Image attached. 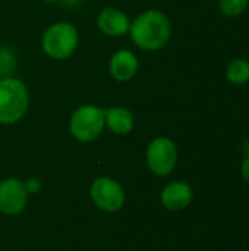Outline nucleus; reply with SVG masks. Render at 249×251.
Returning <instances> with one entry per match:
<instances>
[{
	"label": "nucleus",
	"mask_w": 249,
	"mask_h": 251,
	"mask_svg": "<svg viewBox=\"0 0 249 251\" xmlns=\"http://www.w3.org/2000/svg\"><path fill=\"white\" fill-rule=\"evenodd\" d=\"M131 40L144 51H158L167 46L172 37V24L167 15L158 9L139 13L129 26Z\"/></svg>",
	"instance_id": "obj_1"
},
{
	"label": "nucleus",
	"mask_w": 249,
	"mask_h": 251,
	"mask_svg": "<svg viewBox=\"0 0 249 251\" xmlns=\"http://www.w3.org/2000/svg\"><path fill=\"white\" fill-rule=\"evenodd\" d=\"M29 106V93L19 78H0V124L12 125L19 122Z\"/></svg>",
	"instance_id": "obj_2"
},
{
	"label": "nucleus",
	"mask_w": 249,
	"mask_h": 251,
	"mask_svg": "<svg viewBox=\"0 0 249 251\" xmlns=\"http://www.w3.org/2000/svg\"><path fill=\"white\" fill-rule=\"evenodd\" d=\"M78 43V29L66 21L54 22L44 31L41 37L43 51L54 60H65L70 57L76 50Z\"/></svg>",
	"instance_id": "obj_3"
},
{
	"label": "nucleus",
	"mask_w": 249,
	"mask_h": 251,
	"mask_svg": "<svg viewBox=\"0 0 249 251\" xmlns=\"http://www.w3.org/2000/svg\"><path fill=\"white\" fill-rule=\"evenodd\" d=\"M104 126V109L94 104L79 106L72 112L69 119V131L81 143H91L97 140Z\"/></svg>",
	"instance_id": "obj_4"
},
{
	"label": "nucleus",
	"mask_w": 249,
	"mask_h": 251,
	"mask_svg": "<svg viewBox=\"0 0 249 251\" xmlns=\"http://www.w3.org/2000/svg\"><path fill=\"white\" fill-rule=\"evenodd\" d=\"M147 166L157 176H167L178 163V147L167 137L154 138L147 147Z\"/></svg>",
	"instance_id": "obj_5"
},
{
	"label": "nucleus",
	"mask_w": 249,
	"mask_h": 251,
	"mask_svg": "<svg viewBox=\"0 0 249 251\" xmlns=\"http://www.w3.org/2000/svg\"><path fill=\"white\" fill-rule=\"evenodd\" d=\"M90 196L98 209L110 213L120 210L125 203V193L122 185L107 176L97 178L92 182L90 188Z\"/></svg>",
	"instance_id": "obj_6"
},
{
	"label": "nucleus",
	"mask_w": 249,
	"mask_h": 251,
	"mask_svg": "<svg viewBox=\"0 0 249 251\" xmlns=\"http://www.w3.org/2000/svg\"><path fill=\"white\" fill-rule=\"evenodd\" d=\"M28 203L25 182L18 178H7L0 182V212L9 216L21 213Z\"/></svg>",
	"instance_id": "obj_7"
},
{
	"label": "nucleus",
	"mask_w": 249,
	"mask_h": 251,
	"mask_svg": "<svg viewBox=\"0 0 249 251\" xmlns=\"http://www.w3.org/2000/svg\"><path fill=\"white\" fill-rule=\"evenodd\" d=\"M98 29L107 37H122L129 32V16L119 7H104L97 16Z\"/></svg>",
	"instance_id": "obj_8"
},
{
	"label": "nucleus",
	"mask_w": 249,
	"mask_h": 251,
	"mask_svg": "<svg viewBox=\"0 0 249 251\" xmlns=\"http://www.w3.org/2000/svg\"><path fill=\"white\" fill-rule=\"evenodd\" d=\"M138 66H139V62H138V57L135 56V53H132L131 50H126V49L114 51L109 62L110 75L117 82L131 81L135 76Z\"/></svg>",
	"instance_id": "obj_9"
},
{
	"label": "nucleus",
	"mask_w": 249,
	"mask_h": 251,
	"mask_svg": "<svg viewBox=\"0 0 249 251\" xmlns=\"http://www.w3.org/2000/svg\"><path fill=\"white\" fill-rule=\"evenodd\" d=\"M194 197V191L189 184L183 181H175L164 187L161 191V204L170 212H179L186 209Z\"/></svg>",
	"instance_id": "obj_10"
},
{
	"label": "nucleus",
	"mask_w": 249,
	"mask_h": 251,
	"mask_svg": "<svg viewBox=\"0 0 249 251\" xmlns=\"http://www.w3.org/2000/svg\"><path fill=\"white\" fill-rule=\"evenodd\" d=\"M104 122L107 128L116 135H126L132 132L135 126V119L132 112L122 106H113L104 109Z\"/></svg>",
	"instance_id": "obj_11"
},
{
	"label": "nucleus",
	"mask_w": 249,
	"mask_h": 251,
	"mask_svg": "<svg viewBox=\"0 0 249 251\" xmlns=\"http://www.w3.org/2000/svg\"><path fill=\"white\" fill-rule=\"evenodd\" d=\"M226 79L233 85H244L249 82V60L236 57L226 65L225 69Z\"/></svg>",
	"instance_id": "obj_12"
},
{
	"label": "nucleus",
	"mask_w": 249,
	"mask_h": 251,
	"mask_svg": "<svg viewBox=\"0 0 249 251\" xmlns=\"http://www.w3.org/2000/svg\"><path fill=\"white\" fill-rule=\"evenodd\" d=\"M249 0H219V9L225 16L236 18L248 9Z\"/></svg>",
	"instance_id": "obj_13"
},
{
	"label": "nucleus",
	"mask_w": 249,
	"mask_h": 251,
	"mask_svg": "<svg viewBox=\"0 0 249 251\" xmlns=\"http://www.w3.org/2000/svg\"><path fill=\"white\" fill-rule=\"evenodd\" d=\"M25 188H26L28 194H35L41 190V182L35 178H31L25 182Z\"/></svg>",
	"instance_id": "obj_14"
},
{
	"label": "nucleus",
	"mask_w": 249,
	"mask_h": 251,
	"mask_svg": "<svg viewBox=\"0 0 249 251\" xmlns=\"http://www.w3.org/2000/svg\"><path fill=\"white\" fill-rule=\"evenodd\" d=\"M241 175L244 178V181L249 184V154L244 159L242 162V166H241Z\"/></svg>",
	"instance_id": "obj_15"
},
{
	"label": "nucleus",
	"mask_w": 249,
	"mask_h": 251,
	"mask_svg": "<svg viewBox=\"0 0 249 251\" xmlns=\"http://www.w3.org/2000/svg\"><path fill=\"white\" fill-rule=\"evenodd\" d=\"M44 3H48V4H53V3H57L59 0H43Z\"/></svg>",
	"instance_id": "obj_16"
},
{
	"label": "nucleus",
	"mask_w": 249,
	"mask_h": 251,
	"mask_svg": "<svg viewBox=\"0 0 249 251\" xmlns=\"http://www.w3.org/2000/svg\"><path fill=\"white\" fill-rule=\"evenodd\" d=\"M248 51H249V50H248Z\"/></svg>",
	"instance_id": "obj_17"
}]
</instances>
